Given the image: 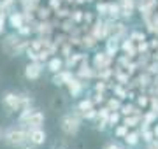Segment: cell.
Instances as JSON below:
<instances>
[{
    "label": "cell",
    "mask_w": 158,
    "mask_h": 149,
    "mask_svg": "<svg viewBox=\"0 0 158 149\" xmlns=\"http://www.w3.org/2000/svg\"><path fill=\"white\" fill-rule=\"evenodd\" d=\"M2 105L9 112H16V111H21L25 107H28V98L23 97V95H18L14 91H6L4 97H2Z\"/></svg>",
    "instance_id": "1"
},
{
    "label": "cell",
    "mask_w": 158,
    "mask_h": 149,
    "mask_svg": "<svg viewBox=\"0 0 158 149\" xmlns=\"http://www.w3.org/2000/svg\"><path fill=\"white\" fill-rule=\"evenodd\" d=\"M4 140L11 147H23L28 142V132H25L21 128H9L4 135Z\"/></svg>",
    "instance_id": "2"
},
{
    "label": "cell",
    "mask_w": 158,
    "mask_h": 149,
    "mask_svg": "<svg viewBox=\"0 0 158 149\" xmlns=\"http://www.w3.org/2000/svg\"><path fill=\"white\" fill-rule=\"evenodd\" d=\"M25 112L21 114L19 121H21L23 125L28 126L30 128H40V126L44 125V114L40 112V111H35V109H30V107H25Z\"/></svg>",
    "instance_id": "3"
},
{
    "label": "cell",
    "mask_w": 158,
    "mask_h": 149,
    "mask_svg": "<svg viewBox=\"0 0 158 149\" xmlns=\"http://www.w3.org/2000/svg\"><path fill=\"white\" fill-rule=\"evenodd\" d=\"M60 128H62L63 133H67V135H76L79 132V128H81V121L76 118L74 114H65L60 119Z\"/></svg>",
    "instance_id": "4"
},
{
    "label": "cell",
    "mask_w": 158,
    "mask_h": 149,
    "mask_svg": "<svg viewBox=\"0 0 158 149\" xmlns=\"http://www.w3.org/2000/svg\"><path fill=\"white\" fill-rule=\"evenodd\" d=\"M40 74H42V65H40L39 62H32L27 65V69H25V77L30 81H37L40 77Z\"/></svg>",
    "instance_id": "5"
},
{
    "label": "cell",
    "mask_w": 158,
    "mask_h": 149,
    "mask_svg": "<svg viewBox=\"0 0 158 149\" xmlns=\"http://www.w3.org/2000/svg\"><path fill=\"white\" fill-rule=\"evenodd\" d=\"M28 140L34 146H42L46 142V132L42 128H30L28 130Z\"/></svg>",
    "instance_id": "6"
},
{
    "label": "cell",
    "mask_w": 158,
    "mask_h": 149,
    "mask_svg": "<svg viewBox=\"0 0 158 149\" xmlns=\"http://www.w3.org/2000/svg\"><path fill=\"white\" fill-rule=\"evenodd\" d=\"M48 69H49V72H53V74H58V72H62V69H63V62L60 58H53V60H49V63H48Z\"/></svg>",
    "instance_id": "7"
},
{
    "label": "cell",
    "mask_w": 158,
    "mask_h": 149,
    "mask_svg": "<svg viewBox=\"0 0 158 149\" xmlns=\"http://www.w3.org/2000/svg\"><path fill=\"white\" fill-rule=\"evenodd\" d=\"M9 21H11V26L12 28H21L23 26V16L21 14H12L11 18H9Z\"/></svg>",
    "instance_id": "8"
},
{
    "label": "cell",
    "mask_w": 158,
    "mask_h": 149,
    "mask_svg": "<svg viewBox=\"0 0 158 149\" xmlns=\"http://www.w3.org/2000/svg\"><path fill=\"white\" fill-rule=\"evenodd\" d=\"M69 84V90H70V93H72L74 97H76V95H77L79 91H81V83H79V81H74V79H70L67 83Z\"/></svg>",
    "instance_id": "9"
},
{
    "label": "cell",
    "mask_w": 158,
    "mask_h": 149,
    "mask_svg": "<svg viewBox=\"0 0 158 149\" xmlns=\"http://www.w3.org/2000/svg\"><path fill=\"white\" fill-rule=\"evenodd\" d=\"M125 142L128 144V146H137V142H139V133H137V132L127 133V137H125Z\"/></svg>",
    "instance_id": "10"
},
{
    "label": "cell",
    "mask_w": 158,
    "mask_h": 149,
    "mask_svg": "<svg viewBox=\"0 0 158 149\" xmlns=\"http://www.w3.org/2000/svg\"><path fill=\"white\" fill-rule=\"evenodd\" d=\"M153 137H155V132H151V130H146L144 128V132H142V139H144V142H153Z\"/></svg>",
    "instance_id": "11"
},
{
    "label": "cell",
    "mask_w": 158,
    "mask_h": 149,
    "mask_svg": "<svg viewBox=\"0 0 158 149\" xmlns=\"http://www.w3.org/2000/svg\"><path fill=\"white\" fill-rule=\"evenodd\" d=\"M139 119H141L139 116H132V118H127V119H125V125H127V126H135L137 123H139Z\"/></svg>",
    "instance_id": "12"
},
{
    "label": "cell",
    "mask_w": 158,
    "mask_h": 149,
    "mask_svg": "<svg viewBox=\"0 0 158 149\" xmlns=\"http://www.w3.org/2000/svg\"><path fill=\"white\" fill-rule=\"evenodd\" d=\"M127 130H128V126H127V125H123V126H119V128H116V135H118V137H127V133H128V132H127Z\"/></svg>",
    "instance_id": "13"
},
{
    "label": "cell",
    "mask_w": 158,
    "mask_h": 149,
    "mask_svg": "<svg viewBox=\"0 0 158 149\" xmlns=\"http://www.w3.org/2000/svg\"><path fill=\"white\" fill-rule=\"evenodd\" d=\"M79 109L81 111H90L91 109V100H85V102L79 103Z\"/></svg>",
    "instance_id": "14"
},
{
    "label": "cell",
    "mask_w": 158,
    "mask_h": 149,
    "mask_svg": "<svg viewBox=\"0 0 158 149\" xmlns=\"http://www.w3.org/2000/svg\"><path fill=\"white\" fill-rule=\"evenodd\" d=\"M109 11H111V12H109L111 16L116 18V16H118V12H119V7L118 6H109Z\"/></svg>",
    "instance_id": "15"
},
{
    "label": "cell",
    "mask_w": 158,
    "mask_h": 149,
    "mask_svg": "<svg viewBox=\"0 0 158 149\" xmlns=\"http://www.w3.org/2000/svg\"><path fill=\"white\" fill-rule=\"evenodd\" d=\"M85 116L88 118V119H93V118L97 116V112H95L93 109H90V111H85Z\"/></svg>",
    "instance_id": "16"
},
{
    "label": "cell",
    "mask_w": 158,
    "mask_h": 149,
    "mask_svg": "<svg viewBox=\"0 0 158 149\" xmlns=\"http://www.w3.org/2000/svg\"><path fill=\"white\" fill-rule=\"evenodd\" d=\"M4 25H6V16H4V12L0 14V34L4 32Z\"/></svg>",
    "instance_id": "17"
},
{
    "label": "cell",
    "mask_w": 158,
    "mask_h": 149,
    "mask_svg": "<svg viewBox=\"0 0 158 149\" xmlns=\"http://www.w3.org/2000/svg\"><path fill=\"white\" fill-rule=\"evenodd\" d=\"M118 119H119V114H111L109 116V123H111V125H114Z\"/></svg>",
    "instance_id": "18"
},
{
    "label": "cell",
    "mask_w": 158,
    "mask_h": 149,
    "mask_svg": "<svg viewBox=\"0 0 158 149\" xmlns=\"http://www.w3.org/2000/svg\"><path fill=\"white\" fill-rule=\"evenodd\" d=\"M104 149H121V147H119L118 144H114V142H111V144H107V146H106V147H104Z\"/></svg>",
    "instance_id": "19"
},
{
    "label": "cell",
    "mask_w": 158,
    "mask_h": 149,
    "mask_svg": "<svg viewBox=\"0 0 158 149\" xmlns=\"http://www.w3.org/2000/svg\"><path fill=\"white\" fill-rule=\"evenodd\" d=\"M134 111H132V107H123V114H132Z\"/></svg>",
    "instance_id": "20"
},
{
    "label": "cell",
    "mask_w": 158,
    "mask_h": 149,
    "mask_svg": "<svg viewBox=\"0 0 158 149\" xmlns=\"http://www.w3.org/2000/svg\"><path fill=\"white\" fill-rule=\"evenodd\" d=\"M153 132H155V137H156V139H158V125H156V126H155V130H153Z\"/></svg>",
    "instance_id": "21"
}]
</instances>
